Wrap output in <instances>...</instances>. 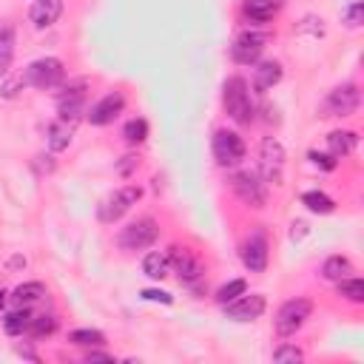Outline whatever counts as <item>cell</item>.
I'll return each instance as SVG.
<instances>
[{"mask_svg": "<svg viewBox=\"0 0 364 364\" xmlns=\"http://www.w3.org/2000/svg\"><path fill=\"white\" fill-rule=\"evenodd\" d=\"M28 324H31V310L28 307H17L3 318V327H6L9 336H23L28 330Z\"/></svg>", "mask_w": 364, "mask_h": 364, "instance_id": "obj_23", "label": "cell"}, {"mask_svg": "<svg viewBox=\"0 0 364 364\" xmlns=\"http://www.w3.org/2000/svg\"><path fill=\"white\" fill-rule=\"evenodd\" d=\"M279 11V0H245V14L256 23H267Z\"/></svg>", "mask_w": 364, "mask_h": 364, "instance_id": "obj_21", "label": "cell"}, {"mask_svg": "<svg viewBox=\"0 0 364 364\" xmlns=\"http://www.w3.org/2000/svg\"><path fill=\"white\" fill-rule=\"evenodd\" d=\"M267 40H270V37H267V34H262V31H245V34H239V37H236V43H233L230 54H233V60H236V63L250 65V63H256V60H259V54L264 51Z\"/></svg>", "mask_w": 364, "mask_h": 364, "instance_id": "obj_10", "label": "cell"}, {"mask_svg": "<svg viewBox=\"0 0 364 364\" xmlns=\"http://www.w3.org/2000/svg\"><path fill=\"white\" fill-rule=\"evenodd\" d=\"M57 330V318L54 316H31V324H28V333L34 338H43V336H51Z\"/></svg>", "mask_w": 364, "mask_h": 364, "instance_id": "obj_31", "label": "cell"}, {"mask_svg": "<svg viewBox=\"0 0 364 364\" xmlns=\"http://www.w3.org/2000/svg\"><path fill=\"white\" fill-rule=\"evenodd\" d=\"M168 267H171V256H168V253L151 250V253L142 259V273H145L148 279H165V276H168Z\"/></svg>", "mask_w": 364, "mask_h": 364, "instance_id": "obj_19", "label": "cell"}, {"mask_svg": "<svg viewBox=\"0 0 364 364\" xmlns=\"http://www.w3.org/2000/svg\"><path fill=\"white\" fill-rule=\"evenodd\" d=\"M82 88H85V80L68 85L65 94H60V100H57V114H60V119L77 122L80 114H85V94H82Z\"/></svg>", "mask_w": 364, "mask_h": 364, "instance_id": "obj_12", "label": "cell"}, {"mask_svg": "<svg viewBox=\"0 0 364 364\" xmlns=\"http://www.w3.org/2000/svg\"><path fill=\"white\" fill-rule=\"evenodd\" d=\"M358 102H361L358 85L344 82V85H338V88H333V91L327 94L324 111H327V117H350V114H355Z\"/></svg>", "mask_w": 364, "mask_h": 364, "instance_id": "obj_7", "label": "cell"}, {"mask_svg": "<svg viewBox=\"0 0 364 364\" xmlns=\"http://www.w3.org/2000/svg\"><path fill=\"white\" fill-rule=\"evenodd\" d=\"M122 108H125V97H122L119 91H111V94H105L102 100H97V102L85 111V117H88L91 125H108V122H114V119L122 114Z\"/></svg>", "mask_w": 364, "mask_h": 364, "instance_id": "obj_11", "label": "cell"}, {"mask_svg": "<svg viewBox=\"0 0 364 364\" xmlns=\"http://www.w3.org/2000/svg\"><path fill=\"white\" fill-rule=\"evenodd\" d=\"M313 313V301L310 299H290L279 307L276 313V333L279 336H293Z\"/></svg>", "mask_w": 364, "mask_h": 364, "instance_id": "obj_5", "label": "cell"}, {"mask_svg": "<svg viewBox=\"0 0 364 364\" xmlns=\"http://www.w3.org/2000/svg\"><path fill=\"white\" fill-rule=\"evenodd\" d=\"M242 262L250 273H262L267 267V242L262 233H253L245 245H242Z\"/></svg>", "mask_w": 364, "mask_h": 364, "instance_id": "obj_15", "label": "cell"}, {"mask_svg": "<svg viewBox=\"0 0 364 364\" xmlns=\"http://www.w3.org/2000/svg\"><path fill=\"white\" fill-rule=\"evenodd\" d=\"M245 290H247V282H245V279H233V282H228V284H222V287L216 290V301H219V304H228V301L239 299Z\"/></svg>", "mask_w": 364, "mask_h": 364, "instance_id": "obj_30", "label": "cell"}, {"mask_svg": "<svg viewBox=\"0 0 364 364\" xmlns=\"http://www.w3.org/2000/svg\"><path fill=\"white\" fill-rule=\"evenodd\" d=\"M233 191H236V196H239L245 205H250V208H264L267 191H264V182H262L256 173L239 171V173L233 176Z\"/></svg>", "mask_w": 364, "mask_h": 364, "instance_id": "obj_9", "label": "cell"}, {"mask_svg": "<svg viewBox=\"0 0 364 364\" xmlns=\"http://www.w3.org/2000/svg\"><path fill=\"white\" fill-rule=\"evenodd\" d=\"M139 296H142L145 301H162V304H171V301H173V299H171L165 290H142Z\"/></svg>", "mask_w": 364, "mask_h": 364, "instance_id": "obj_36", "label": "cell"}, {"mask_svg": "<svg viewBox=\"0 0 364 364\" xmlns=\"http://www.w3.org/2000/svg\"><path fill=\"white\" fill-rule=\"evenodd\" d=\"M63 77H65V68H63V63L57 57H40L26 68L23 82L31 85V88L48 91V88H57L63 82Z\"/></svg>", "mask_w": 364, "mask_h": 364, "instance_id": "obj_2", "label": "cell"}, {"mask_svg": "<svg viewBox=\"0 0 364 364\" xmlns=\"http://www.w3.org/2000/svg\"><path fill=\"white\" fill-rule=\"evenodd\" d=\"M304 230H307V225H304V222H293V230H290V239H299V236H304Z\"/></svg>", "mask_w": 364, "mask_h": 364, "instance_id": "obj_37", "label": "cell"}, {"mask_svg": "<svg viewBox=\"0 0 364 364\" xmlns=\"http://www.w3.org/2000/svg\"><path fill=\"white\" fill-rule=\"evenodd\" d=\"M259 165H262V173L267 182H276L282 179V168H284V148L276 136H264L262 139V148H259Z\"/></svg>", "mask_w": 364, "mask_h": 364, "instance_id": "obj_8", "label": "cell"}, {"mask_svg": "<svg viewBox=\"0 0 364 364\" xmlns=\"http://www.w3.org/2000/svg\"><path fill=\"white\" fill-rule=\"evenodd\" d=\"M11 60H14V31L0 28V77L9 71Z\"/></svg>", "mask_w": 364, "mask_h": 364, "instance_id": "obj_27", "label": "cell"}, {"mask_svg": "<svg viewBox=\"0 0 364 364\" xmlns=\"http://www.w3.org/2000/svg\"><path fill=\"white\" fill-rule=\"evenodd\" d=\"M168 256H171V264H173V270L179 273V279L185 284H196L202 279V264H199V259L193 253H188L182 247H171Z\"/></svg>", "mask_w": 364, "mask_h": 364, "instance_id": "obj_14", "label": "cell"}, {"mask_svg": "<svg viewBox=\"0 0 364 364\" xmlns=\"http://www.w3.org/2000/svg\"><path fill=\"white\" fill-rule=\"evenodd\" d=\"M122 136H125V142H131V145L145 142V136H148V122H145L142 117L128 119V122H125V128H122Z\"/></svg>", "mask_w": 364, "mask_h": 364, "instance_id": "obj_29", "label": "cell"}, {"mask_svg": "<svg viewBox=\"0 0 364 364\" xmlns=\"http://www.w3.org/2000/svg\"><path fill=\"white\" fill-rule=\"evenodd\" d=\"M350 273H353V264H350L347 256H330V259L321 264V276L330 279V282H338V279H344V276H350Z\"/></svg>", "mask_w": 364, "mask_h": 364, "instance_id": "obj_24", "label": "cell"}, {"mask_svg": "<svg viewBox=\"0 0 364 364\" xmlns=\"http://www.w3.org/2000/svg\"><path fill=\"white\" fill-rule=\"evenodd\" d=\"M361 9H364V6H361V0H353V3L341 11V17H344V23H347L350 28H355V26L361 23Z\"/></svg>", "mask_w": 364, "mask_h": 364, "instance_id": "obj_32", "label": "cell"}, {"mask_svg": "<svg viewBox=\"0 0 364 364\" xmlns=\"http://www.w3.org/2000/svg\"><path fill=\"white\" fill-rule=\"evenodd\" d=\"M355 145H358V134L355 131H333L327 136V148H330L333 156H347V154L355 151Z\"/></svg>", "mask_w": 364, "mask_h": 364, "instance_id": "obj_18", "label": "cell"}, {"mask_svg": "<svg viewBox=\"0 0 364 364\" xmlns=\"http://www.w3.org/2000/svg\"><path fill=\"white\" fill-rule=\"evenodd\" d=\"M85 361H111V355L108 353H88Z\"/></svg>", "mask_w": 364, "mask_h": 364, "instance_id": "obj_38", "label": "cell"}, {"mask_svg": "<svg viewBox=\"0 0 364 364\" xmlns=\"http://www.w3.org/2000/svg\"><path fill=\"white\" fill-rule=\"evenodd\" d=\"M71 134H74V122H65V119L51 122V125H48V148H51V151H63V148H68Z\"/></svg>", "mask_w": 364, "mask_h": 364, "instance_id": "obj_20", "label": "cell"}, {"mask_svg": "<svg viewBox=\"0 0 364 364\" xmlns=\"http://www.w3.org/2000/svg\"><path fill=\"white\" fill-rule=\"evenodd\" d=\"M222 102H225V111H228V117H230L233 122H239V125H250V122H253V102H250L247 82H245L242 77L225 80Z\"/></svg>", "mask_w": 364, "mask_h": 364, "instance_id": "obj_1", "label": "cell"}, {"mask_svg": "<svg viewBox=\"0 0 364 364\" xmlns=\"http://www.w3.org/2000/svg\"><path fill=\"white\" fill-rule=\"evenodd\" d=\"M213 159L222 168H236L245 159V142H242V136L236 131L219 128L213 134Z\"/></svg>", "mask_w": 364, "mask_h": 364, "instance_id": "obj_4", "label": "cell"}, {"mask_svg": "<svg viewBox=\"0 0 364 364\" xmlns=\"http://www.w3.org/2000/svg\"><path fill=\"white\" fill-rule=\"evenodd\" d=\"M43 296H46L43 282H23V284H17V287H14V301H17L20 307H28V304L40 301Z\"/></svg>", "mask_w": 364, "mask_h": 364, "instance_id": "obj_22", "label": "cell"}, {"mask_svg": "<svg viewBox=\"0 0 364 364\" xmlns=\"http://www.w3.org/2000/svg\"><path fill=\"white\" fill-rule=\"evenodd\" d=\"M225 307H228V318H233V321H253V318H259L264 313V296H259V293H253V296L242 293L239 299L228 301Z\"/></svg>", "mask_w": 364, "mask_h": 364, "instance_id": "obj_13", "label": "cell"}, {"mask_svg": "<svg viewBox=\"0 0 364 364\" xmlns=\"http://www.w3.org/2000/svg\"><path fill=\"white\" fill-rule=\"evenodd\" d=\"M279 80H282V65H279L276 60H267V63H259V65H256L253 88H256V91H267V88H273Z\"/></svg>", "mask_w": 364, "mask_h": 364, "instance_id": "obj_17", "label": "cell"}, {"mask_svg": "<svg viewBox=\"0 0 364 364\" xmlns=\"http://www.w3.org/2000/svg\"><path fill=\"white\" fill-rule=\"evenodd\" d=\"M273 361H301V350L299 347H290V344L276 347L273 350Z\"/></svg>", "mask_w": 364, "mask_h": 364, "instance_id": "obj_33", "label": "cell"}, {"mask_svg": "<svg viewBox=\"0 0 364 364\" xmlns=\"http://www.w3.org/2000/svg\"><path fill=\"white\" fill-rule=\"evenodd\" d=\"M301 202H304L307 210H313V213H333V210H336V202H333L327 193H321V191H307V193L301 196Z\"/></svg>", "mask_w": 364, "mask_h": 364, "instance_id": "obj_25", "label": "cell"}, {"mask_svg": "<svg viewBox=\"0 0 364 364\" xmlns=\"http://www.w3.org/2000/svg\"><path fill=\"white\" fill-rule=\"evenodd\" d=\"M310 159H313V165H318V168H324V171H333V168H336V156H333V154L310 151Z\"/></svg>", "mask_w": 364, "mask_h": 364, "instance_id": "obj_34", "label": "cell"}, {"mask_svg": "<svg viewBox=\"0 0 364 364\" xmlns=\"http://www.w3.org/2000/svg\"><path fill=\"white\" fill-rule=\"evenodd\" d=\"M68 341L77 344V347H100V344H105V336L100 330L82 327V330H71L68 333Z\"/></svg>", "mask_w": 364, "mask_h": 364, "instance_id": "obj_26", "label": "cell"}, {"mask_svg": "<svg viewBox=\"0 0 364 364\" xmlns=\"http://www.w3.org/2000/svg\"><path fill=\"white\" fill-rule=\"evenodd\" d=\"M6 304V290H0V307Z\"/></svg>", "mask_w": 364, "mask_h": 364, "instance_id": "obj_39", "label": "cell"}, {"mask_svg": "<svg viewBox=\"0 0 364 364\" xmlns=\"http://www.w3.org/2000/svg\"><path fill=\"white\" fill-rule=\"evenodd\" d=\"M156 233H159L156 222H154L151 216H142V219L131 222L128 228H122V233H119V247H122V250H145V247H151V245L156 242Z\"/></svg>", "mask_w": 364, "mask_h": 364, "instance_id": "obj_6", "label": "cell"}, {"mask_svg": "<svg viewBox=\"0 0 364 364\" xmlns=\"http://www.w3.org/2000/svg\"><path fill=\"white\" fill-rule=\"evenodd\" d=\"M63 14V0H34L31 9H28V17L37 28H48L60 20Z\"/></svg>", "mask_w": 364, "mask_h": 364, "instance_id": "obj_16", "label": "cell"}, {"mask_svg": "<svg viewBox=\"0 0 364 364\" xmlns=\"http://www.w3.org/2000/svg\"><path fill=\"white\" fill-rule=\"evenodd\" d=\"M136 165H139L136 156H122L119 165H117V173H119V176H131V173L136 171Z\"/></svg>", "mask_w": 364, "mask_h": 364, "instance_id": "obj_35", "label": "cell"}, {"mask_svg": "<svg viewBox=\"0 0 364 364\" xmlns=\"http://www.w3.org/2000/svg\"><path fill=\"white\" fill-rule=\"evenodd\" d=\"M338 293L344 296V299H350V301H355V304H361L364 301V282L361 279H350V276H344V279H338Z\"/></svg>", "mask_w": 364, "mask_h": 364, "instance_id": "obj_28", "label": "cell"}, {"mask_svg": "<svg viewBox=\"0 0 364 364\" xmlns=\"http://www.w3.org/2000/svg\"><path fill=\"white\" fill-rule=\"evenodd\" d=\"M139 196H142V191H139L136 185H125V188H119V191L108 193V196L100 202V208H97L100 222L111 225V222L122 219V216L131 210V205H136V202H139Z\"/></svg>", "mask_w": 364, "mask_h": 364, "instance_id": "obj_3", "label": "cell"}]
</instances>
